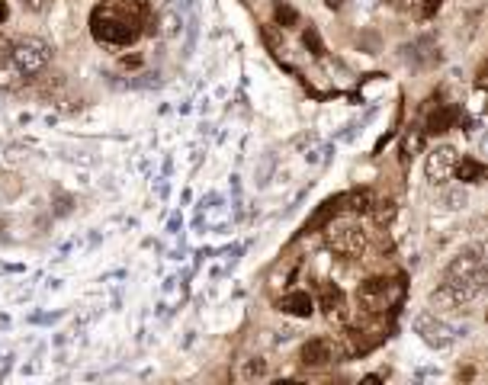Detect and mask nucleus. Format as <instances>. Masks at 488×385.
I'll return each mask as SVG.
<instances>
[{"label": "nucleus", "instance_id": "nucleus-1", "mask_svg": "<svg viewBox=\"0 0 488 385\" xmlns=\"http://www.w3.org/2000/svg\"><path fill=\"white\" fill-rule=\"evenodd\" d=\"M148 19L151 10L145 0H100L90 13V35L109 49H129L141 39Z\"/></svg>", "mask_w": 488, "mask_h": 385}, {"label": "nucleus", "instance_id": "nucleus-2", "mask_svg": "<svg viewBox=\"0 0 488 385\" xmlns=\"http://www.w3.org/2000/svg\"><path fill=\"white\" fill-rule=\"evenodd\" d=\"M482 286H485V257H482V244H472L447 267L440 286L430 295V305L434 311L466 309L482 293Z\"/></svg>", "mask_w": 488, "mask_h": 385}, {"label": "nucleus", "instance_id": "nucleus-3", "mask_svg": "<svg viewBox=\"0 0 488 385\" xmlns=\"http://www.w3.org/2000/svg\"><path fill=\"white\" fill-rule=\"evenodd\" d=\"M52 49L36 35H0V87L3 90H17L26 81H33L42 67L49 65Z\"/></svg>", "mask_w": 488, "mask_h": 385}, {"label": "nucleus", "instance_id": "nucleus-4", "mask_svg": "<svg viewBox=\"0 0 488 385\" xmlns=\"http://www.w3.org/2000/svg\"><path fill=\"white\" fill-rule=\"evenodd\" d=\"M356 302H360L370 315H379V311H386L392 305V283L382 277L366 279V283H360V289H356Z\"/></svg>", "mask_w": 488, "mask_h": 385}, {"label": "nucleus", "instance_id": "nucleus-5", "mask_svg": "<svg viewBox=\"0 0 488 385\" xmlns=\"http://www.w3.org/2000/svg\"><path fill=\"white\" fill-rule=\"evenodd\" d=\"M328 244H331V251L340 254V257H356V254H363L366 238L360 228L340 225V228H331V231H328Z\"/></svg>", "mask_w": 488, "mask_h": 385}, {"label": "nucleus", "instance_id": "nucleus-6", "mask_svg": "<svg viewBox=\"0 0 488 385\" xmlns=\"http://www.w3.org/2000/svg\"><path fill=\"white\" fill-rule=\"evenodd\" d=\"M456 161H459V154H456L453 148H434L427 154V180H434V183H447L450 177H453V170H456Z\"/></svg>", "mask_w": 488, "mask_h": 385}, {"label": "nucleus", "instance_id": "nucleus-7", "mask_svg": "<svg viewBox=\"0 0 488 385\" xmlns=\"http://www.w3.org/2000/svg\"><path fill=\"white\" fill-rule=\"evenodd\" d=\"M299 360H302V366H308V369L328 366V363L334 360V343L328 341V337H312V341L299 350Z\"/></svg>", "mask_w": 488, "mask_h": 385}, {"label": "nucleus", "instance_id": "nucleus-8", "mask_svg": "<svg viewBox=\"0 0 488 385\" xmlns=\"http://www.w3.org/2000/svg\"><path fill=\"white\" fill-rule=\"evenodd\" d=\"M315 309V299L306 293V289H296V293H286L280 299V311H290V315H299V318H308Z\"/></svg>", "mask_w": 488, "mask_h": 385}, {"label": "nucleus", "instance_id": "nucleus-9", "mask_svg": "<svg viewBox=\"0 0 488 385\" xmlns=\"http://www.w3.org/2000/svg\"><path fill=\"white\" fill-rule=\"evenodd\" d=\"M453 177H459V180H469V183H475V180H482V164H479V161H469V158L456 161Z\"/></svg>", "mask_w": 488, "mask_h": 385}, {"label": "nucleus", "instance_id": "nucleus-10", "mask_svg": "<svg viewBox=\"0 0 488 385\" xmlns=\"http://www.w3.org/2000/svg\"><path fill=\"white\" fill-rule=\"evenodd\" d=\"M264 376H267V363L260 360V357H254L248 366L241 369V379H244V382H251V379H264Z\"/></svg>", "mask_w": 488, "mask_h": 385}, {"label": "nucleus", "instance_id": "nucleus-11", "mask_svg": "<svg viewBox=\"0 0 488 385\" xmlns=\"http://www.w3.org/2000/svg\"><path fill=\"white\" fill-rule=\"evenodd\" d=\"M23 3L29 10H45V7H49V0H23Z\"/></svg>", "mask_w": 488, "mask_h": 385}]
</instances>
